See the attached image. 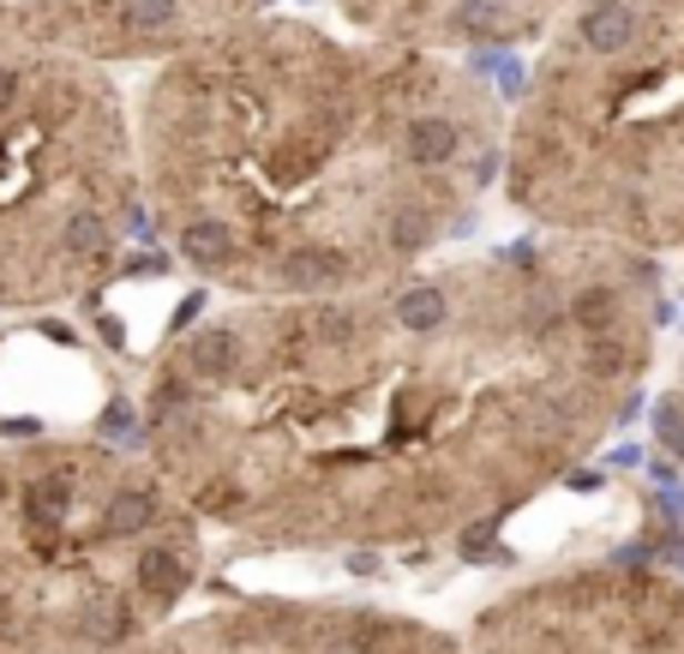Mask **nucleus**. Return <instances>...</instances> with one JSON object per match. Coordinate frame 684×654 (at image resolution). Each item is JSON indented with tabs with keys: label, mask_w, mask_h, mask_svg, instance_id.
Wrapping results in <instances>:
<instances>
[{
	"label": "nucleus",
	"mask_w": 684,
	"mask_h": 654,
	"mask_svg": "<svg viewBox=\"0 0 684 654\" xmlns=\"http://www.w3.org/2000/svg\"><path fill=\"white\" fill-rule=\"evenodd\" d=\"M654 336V259L583 234L234 301L162 349L144 451L192 516L252 541H433L589 463L636 409Z\"/></svg>",
	"instance_id": "nucleus-1"
},
{
	"label": "nucleus",
	"mask_w": 684,
	"mask_h": 654,
	"mask_svg": "<svg viewBox=\"0 0 684 654\" xmlns=\"http://www.w3.org/2000/svg\"><path fill=\"white\" fill-rule=\"evenodd\" d=\"M493 91L451 54L247 19L151 72L144 211L241 301L354 294L426 264L504 162Z\"/></svg>",
	"instance_id": "nucleus-2"
},
{
	"label": "nucleus",
	"mask_w": 684,
	"mask_h": 654,
	"mask_svg": "<svg viewBox=\"0 0 684 654\" xmlns=\"http://www.w3.org/2000/svg\"><path fill=\"white\" fill-rule=\"evenodd\" d=\"M504 199L546 234L684 246V0H576L504 144Z\"/></svg>",
	"instance_id": "nucleus-3"
},
{
	"label": "nucleus",
	"mask_w": 684,
	"mask_h": 654,
	"mask_svg": "<svg viewBox=\"0 0 684 654\" xmlns=\"http://www.w3.org/2000/svg\"><path fill=\"white\" fill-rule=\"evenodd\" d=\"M187 499L109 444L0 451V654L121 648L192 588Z\"/></svg>",
	"instance_id": "nucleus-4"
},
{
	"label": "nucleus",
	"mask_w": 684,
	"mask_h": 654,
	"mask_svg": "<svg viewBox=\"0 0 684 654\" xmlns=\"http://www.w3.org/2000/svg\"><path fill=\"white\" fill-rule=\"evenodd\" d=\"M144 204L139 121L91 61L0 37V312L102 289Z\"/></svg>",
	"instance_id": "nucleus-5"
},
{
	"label": "nucleus",
	"mask_w": 684,
	"mask_h": 654,
	"mask_svg": "<svg viewBox=\"0 0 684 654\" xmlns=\"http://www.w3.org/2000/svg\"><path fill=\"white\" fill-rule=\"evenodd\" d=\"M486 654H684V583L571 571L486 613Z\"/></svg>",
	"instance_id": "nucleus-6"
},
{
	"label": "nucleus",
	"mask_w": 684,
	"mask_h": 654,
	"mask_svg": "<svg viewBox=\"0 0 684 654\" xmlns=\"http://www.w3.org/2000/svg\"><path fill=\"white\" fill-rule=\"evenodd\" d=\"M259 12L264 0H0V37L91 67H162Z\"/></svg>",
	"instance_id": "nucleus-7"
},
{
	"label": "nucleus",
	"mask_w": 684,
	"mask_h": 654,
	"mask_svg": "<svg viewBox=\"0 0 684 654\" xmlns=\"http://www.w3.org/2000/svg\"><path fill=\"white\" fill-rule=\"evenodd\" d=\"M336 7L373 42L456 54V49H511V42L553 37V24L576 0H336Z\"/></svg>",
	"instance_id": "nucleus-8"
}]
</instances>
